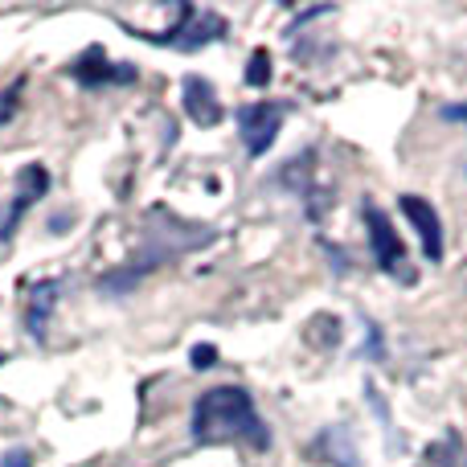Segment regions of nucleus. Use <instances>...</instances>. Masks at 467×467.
Returning a JSON list of instances; mask_svg holds the SVG:
<instances>
[{"instance_id":"nucleus-1","label":"nucleus","mask_w":467,"mask_h":467,"mask_svg":"<svg viewBox=\"0 0 467 467\" xmlns=\"http://www.w3.org/2000/svg\"><path fill=\"white\" fill-rule=\"evenodd\" d=\"M193 439L197 443H250V447H258V451L271 447V431L258 419L254 398L238 386H218L197 398Z\"/></svg>"},{"instance_id":"nucleus-2","label":"nucleus","mask_w":467,"mask_h":467,"mask_svg":"<svg viewBox=\"0 0 467 467\" xmlns=\"http://www.w3.org/2000/svg\"><path fill=\"white\" fill-rule=\"evenodd\" d=\"M365 226H369V246H373V263L386 275H394L398 283H414V271L406 266V246L398 238V230L389 226V218L378 205H365Z\"/></svg>"},{"instance_id":"nucleus-3","label":"nucleus","mask_w":467,"mask_h":467,"mask_svg":"<svg viewBox=\"0 0 467 467\" xmlns=\"http://www.w3.org/2000/svg\"><path fill=\"white\" fill-rule=\"evenodd\" d=\"M283 128V107L279 103H246L238 111V131H242V144H246L250 156H263L266 148L275 144Z\"/></svg>"},{"instance_id":"nucleus-4","label":"nucleus","mask_w":467,"mask_h":467,"mask_svg":"<svg viewBox=\"0 0 467 467\" xmlns=\"http://www.w3.org/2000/svg\"><path fill=\"white\" fill-rule=\"evenodd\" d=\"M402 213L410 218V226L419 230V238H422V254H427L431 263H439V258H443V222H439L435 205H431L427 197L406 193V197H402Z\"/></svg>"},{"instance_id":"nucleus-5","label":"nucleus","mask_w":467,"mask_h":467,"mask_svg":"<svg viewBox=\"0 0 467 467\" xmlns=\"http://www.w3.org/2000/svg\"><path fill=\"white\" fill-rule=\"evenodd\" d=\"M185 111L197 128H213L222 119V103L205 78H185Z\"/></svg>"},{"instance_id":"nucleus-6","label":"nucleus","mask_w":467,"mask_h":467,"mask_svg":"<svg viewBox=\"0 0 467 467\" xmlns=\"http://www.w3.org/2000/svg\"><path fill=\"white\" fill-rule=\"evenodd\" d=\"M21 185H25V189H21V202H16L13 218H8V222H5V230H0V234H5V238H8V230H13V222L21 218V210H25V205H33V202H37V197H41V193H46V189H49V177H46V172L37 169V164H29V169L21 172Z\"/></svg>"},{"instance_id":"nucleus-7","label":"nucleus","mask_w":467,"mask_h":467,"mask_svg":"<svg viewBox=\"0 0 467 467\" xmlns=\"http://www.w3.org/2000/svg\"><path fill=\"white\" fill-rule=\"evenodd\" d=\"M87 62H99V49H90V54H87ZM87 62H78V66H74V78H82V82H95V74L87 70ZM131 74H136V70H99V82H115V78H119V82H128Z\"/></svg>"},{"instance_id":"nucleus-8","label":"nucleus","mask_w":467,"mask_h":467,"mask_svg":"<svg viewBox=\"0 0 467 467\" xmlns=\"http://www.w3.org/2000/svg\"><path fill=\"white\" fill-rule=\"evenodd\" d=\"M266 49H254V57H250V70H246V82L250 87H266V78H271V70H266Z\"/></svg>"},{"instance_id":"nucleus-9","label":"nucleus","mask_w":467,"mask_h":467,"mask_svg":"<svg viewBox=\"0 0 467 467\" xmlns=\"http://www.w3.org/2000/svg\"><path fill=\"white\" fill-rule=\"evenodd\" d=\"M193 365H197V369H210V365H213V348H193Z\"/></svg>"},{"instance_id":"nucleus-10","label":"nucleus","mask_w":467,"mask_h":467,"mask_svg":"<svg viewBox=\"0 0 467 467\" xmlns=\"http://www.w3.org/2000/svg\"><path fill=\"white\" fill-rule=\"evenodd\" d=\"M13 107H16V95H13V90H5V95H0V123L13 115Z\"/></svg>"},{"instance_id":"nucleus-11","label":"nucleus","mask_w":467,"mask_h":467,"mask_svg":"<svg viewBox=\"0 0 467 467\" xmlns=\"http://www.w3.org/2000/svg\"><path fill=\"white\" fill-rule=\"evenodd\" d=\"M33 460H29V455H25V451H8L5 455V467H29Z\"/></svg>"},{"instance_id":"nucleus-12","label":"nucleus","mask_w":467,"mask_h":467,"mask_svg":"<svg viewBox=\"0 0 467 467\" xmlns=\"http://www.w3.org/2000/svg\"><path fill=\"white\" fill-rule=\"evenodd\" d=\"M443 115H447V119H460V123H467V103H455V107H443Z\"/></svg>"},{"instance_id":"nucleus-13","label":"nucleus","mask_w":467,"mask_h":467,"mask_svg":"<svg viewBox=\"0 0 467 467\" xmlns=\"http://www.w3.org/2000/svg\"><path fill=\"white\" fill-rule=\"evenodd\" d=\"M0 361H5V357H0Z\"/></svg>"}]
</instances>
